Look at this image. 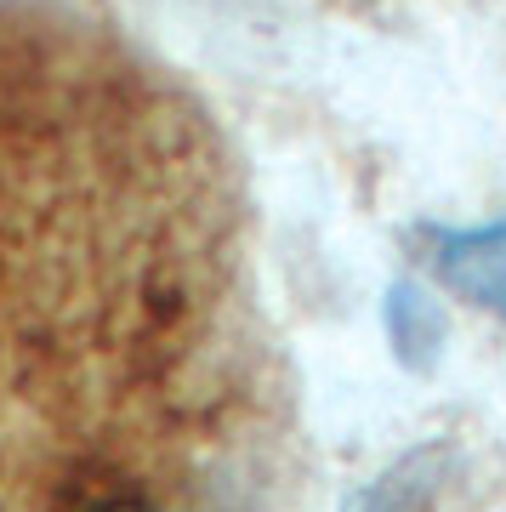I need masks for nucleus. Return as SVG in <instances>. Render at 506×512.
Returning <instances> with one entry per match:
<instances>
[{
	"label": "nucleus",
	"mask_w": 506,
	"mask_h": 512,
	"mask_svg": "<svg viewBox=\"0 0 506 512\" xmlns=\"http://www.w3.org/2000/svg\"><path fill=\"white\" fill-rule=\"evenodd\" d=\"M416 245L427 274L450 296L506 319V217L484 228H427Z\"/></svg>",
	"instance_id": "obj_1"
},
{
	"label": "nucleus",
	"mask_w": 506,
	"mask_h": 512,
	"mask_svg": "<svg viewBox=\"0 0 506 512\" xmlns=\"http://www.w3.org/2000/svg\"><path fill=\"white\" fill-rule=\"evenodd\" d=\"M91 512H154L148 501H103V507H91Z\"/></svg>",
	"instance_id": "obj_2"
}]
</instances>
